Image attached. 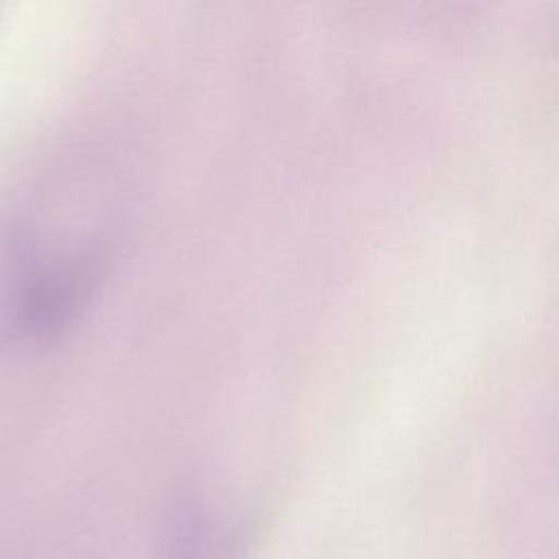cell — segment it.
Returning <instances> with one entry per match:
<instances>
[{"mask_svg":"<svg viewBox=\"0 0 559 559\" xmlns=\"http://www.w3.org/2000/svg\"><path fill=\"white\" fill-rule=\"evenodd\" d=\"M242 528L203 500L183 491L164 522L162 559H236L242 548Z\"/></svg>","mask_w":559,"mask_h":559,"instance_id":"1","label":"cell"}]
</instances>
